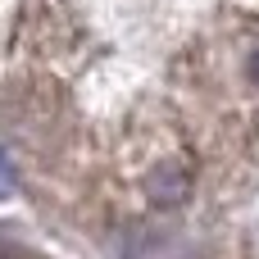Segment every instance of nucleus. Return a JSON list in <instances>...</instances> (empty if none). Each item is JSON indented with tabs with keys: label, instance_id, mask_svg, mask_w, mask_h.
Here are the masks:
<instances>
[{
	"label": "nucleus",
	"instance_id": "nucleus-1",
	"mask_svg": "<svg viewBox=\"0 0 259 259\" xmlns=\"http://www.w3.org/2000/svg\"><path fill=\"white\" fill-rule=\"evenodd\" d=\"M150 196H155L159 205H178V200L187 196V173H182L178 164H164V168L150 178Z\"/></svg>",
	"mask_w": 259,
	"mask_h": 259
},
{
	"label": "nucleus",
	"instance_id": "nucleus-2",
	"mask_svg": "<svg viewBox=\"0 0 259 259\" xmlns=\"http://www.w3.org/2000/svg\"><path fill=\"white\" fill-rule=\"evenodd\" d=\"M14 196V168H9V150H0V200Z\"/></svg>",
	"mask_w": 259,
	"mask_h": 259
},
{
	"label": "nucleus",
	"instance_id": "nucleus-3",
	"mask_svg": "<svg viewBox=\"0 0 259 259\" xmlns=\"http://www.w3.org/2000/svg\"><path fill=\"white\" fill-rule=\"evenodd\" d=\"M250 73H255V82H259V50H255V59H250Z\"/></svg>",
	"mask_w": 259,
	"mask_h": 259
}]
</instances>
